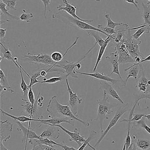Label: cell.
<instances>
[{
    "instance_id": "6da1fadb",
    "label": "cell",
    "mask_w": 150,
    "mask_h": 150,
    "mask_svg": "<svg viewBox=\"0 0 150 150\" xmlns=\"http://www.w3.org/2000/svg\"><path fill=\"white\" fill-rule=\"evenodd\" d=\"M47 111L50 114V117L67 118L77 121L85 127L90 126V122H85L80 120L73 113L68 105H63L60 104L57 100L56 95L53 96L50 99L47 107Z\"/></svg>"
},
{
    "instance_id": "7a4b0ae2",
    "label": "cell",
    "mask_w": 150,
    "mask_h": 150,
    "mask_svg": "<svg viewBox=\"0 0 150 150\" xmlns=\"http://www.w3.org/2000/svg\"><path fill=\"white\" fill-rule=\"evenodd\" d=\"M52 17L53 19H60L64 23L76 29H80L85 30L95 31L103 33L107 37L112 36L108 35L98 28L94 27L89 24L87 23L86 22H83L75 18L64 11H61L56 12L52 16Z\"/></svg>"
},
{
    "instance_id": "3957f363",
    "label": "cell",
    "mask_w": 150,
    "mask_h": 150,
    "mask_svg": "<svg viewBox=\"0 0 150 150\" xmlns=\"http://www.w3.org/2000/svg\"><path fill=\"white\" fill-rule=\"evenodd\" d=\"M97 102L98 105L97 115L96 119H92L90 122L99 121L100 130L102 134L104 131L103 127L104 120L109 119L108 115L113 113L112 109L115 107V106L109 102V97L105 91H103L102 99L99 100H97Z\"/></svg>"
},
{
    "instance_id": "277c9868",
    "label": "cell",
    "mask_w": 150,
    "mask_h": 150,
    "mask_svg": "<svg viewBox=\"0 0 150 150\" xmlns=\"http://www.w3.org/2000/svg\"><path fill=\"white\" fill-rule=\"evenodd\" d=\"M131 29H129L124 33L123 40L126 45L127 50L131 57L135 60L136 64H138L142 60L141 53L140 52L141 40H136L132 38L131 35Z\"/></svg>"
},
{
    "instance_id": "5b68a950",
    "label": "cell",
    "mask_w": 150,
    "mask_h": 150,
    "mask_svg": "<svg viewBox=\"0 0 150 150\" xmlns=\"http://www.w3.org/2000/svg\"><path fill=\"white\" fill-rule=\"evenodd\" d=\"M133 105H134V104H131V103H127L126 104H123V105H122L119 107V108H118L117 111H116L115 115H114L112 119L111 120L106 129L102 133L101 136L100 137L99 139L96 143V144L93 146L94 148H97L100 144V143L101 142L102 140L108 134L111 129L113 127L118 123L119 119L122 117V115L124 114L130 112L131 108L133 107Z\"/></svg>"
},
{
    "instance_id": "8992f818",
    "label": "cell",
    "mask_w": 150,
    "mask_h": 150,
    "mask_svg": "<svg viewBox=\"0 0 150 150\" xmlns=\"http://www.w3.org/2000/svg\"><path fill=\"white\" fill-rule=\"evenodd\" d=\"M23 61L36 64H41L46 66H51L46 70L48 73L52 71L53 68L55 67L57 63L52 60L51 56L48 54H32L28 51V54L24 55Z\"/></svg>"
},
{
    "instance_id": "52a82bcc",
    "label": "cell",
    "mask_w": 150,
    "mask_h": 150,
    "mask_svg": "<svg viewBox=\"0 0 150 150\" xmlns=\"http://www.w3.org/2000/svg\"><path fill=\"white\" fill-rule=\"evenodd\" d=\"M66 84L68 87V91L69 94V100L68 101V105L73 112V113L77 117H78L77 115V106L79 104H81L82 102V98L83 96L78 95L77 93L73 92V90L70 88L68 78L66 79Z\"/></svg>"
},
{
    "instance_id": "ba28073f",
    "label": "cell",
    "mask_w": 150,
    "mask_h": 150,
    "mask_svg": "<svg viewBox=\"0 0 150 150\" xmlns=\"http://www.w3.org/2000/svg\"><path fill=\"white\" fill-rule=\"evenodd\" d=\"M114 50L117 51L119 54L118 62L119 64L135 63V60L131 57L128 52L123 40L119 43L117 44Z\"/></svg>"
},
{
    "instance_id": "9c48e42d",
    "label": "cell",
    "mask_w": 150,
    "mask_h": 150,
    "mask_svg": "<svg viewBox=\"0 0 150 150\" xmlns=\"http://www.w3.org/2000/svg\"><path fill=\"white\" fill-rule=\"evenodd\" d=\"M51 126H55L60 128L62 130L65 132L68 135L70 138L68 140L70 142H75L78 144L79 147L82 146V144L86 141V139L85 138L84 136H82L80 134V131L77 128H75L74 132H70L68 129L63 127L60 124V125H51Z\"/></svg>"
},
{
    "instance_id": "30bf717a",
    "label": "cell",
    "mask_w": 150,
    "mask_h": 150,
    "mask_svg": "<svg viewBox=\"0 0 150 150\" xmlns=\"http://www.w3.org/2000/svg\"><path fill=\"white\" fill-rule=\"evenodd\" d=\"M76 62H71L64 61V64H57L55 67L60 68L63 69V74L66 75V77H70L73 78L77 79L78 78L77 73L76 65L77 64Z\"/></svg>"
},
{
    "instance_id": "8fae6325",
    "label": "cell",
    "mask_w": 150,
    "mask_h": 150,
    "mask_svg": "<svg viewBox=\"0 0 150 150\" xmlns=\"http://www.w3.org/2000/svg\"><path fill=\"white\" fill-rule=\"evenodd\" d=\"M63 2L65 4V6H63L62 5H58L57 7V9L58 11H64L66 12L69 14L70 16H72L73 17L78 20H81L83 22H89V23H92L93 22V20L92 19H89V20H86V19H83L79 17L76 14L77 7L74 5H72L70 3L69 1L68 0H63Z\"/></svg>"
},
{
    "instance_id": "7c38bea8",
    "label": "cell",
    "mask_w": 150,
    "mask_h": 150,
    "mask_svg": "<svg viewBox=\"0 0 150 150\" xmlns=\"http://www.w3.org/2000/svg\"><path fill=\"white\" fill-rule=\"evenodd\" d=\"M107 61L110 62L113 67V70L112 73L109 75V76H112L114 74H116L118 75L119 76L120 78L122 79L123 83H124V80L120 74L119 71V63L118 62L119 59V54L118 52L116 50H114V52L110 54L109 56H107L106 57Z\"/></svg>"
},
{
    "instance_id": "4fadbf2b",
    "label": "cell",
    "mask_w": 150,
    "mask_h": 150,
    "mask_svg": "<svg viewBox=\"0 0 150 150\" xmlns=\"http://www.w3.org/2000/svg\"><path fill=\"white\" fill-rule=\"evenodd\" d=\"M0 124V141L7 142L11 137V136L8 134L13 131V125L7 120L1 121Z\"/></svg>"
},
{
    "instance_id": "5bb4252c",
    "label": "cell",
    "mask_w": 150,
    "mask_h": 150,
    "mask_svg": "<svg viewBox=\"0 0 150 150\" xmlns=\"http://www.w3.org/2000/svg\"><path fill=\"white\" fill-rule=\"evenodd\" d=\"M17 124L19 127L20 131H22L23 133V138L22 139V143H27L28 140L31 139H40L41 137L38 135L32 129L30 128V127L27 128L25 127L23 125L21 124V122L18 121H16Z\"/></svg>"
},
{
    "instance_id": "9a60e30c",
    "label": "cell",
    "mask_w": 150,
    "mask_h": 150,
    "mask_svg": "<svg viewBox=\"0 0 150 150\" xmlns=\"http://www.w3.org/2000/svg\"><path fill=\"white\" fill-rule=\"evenodd\" d=\"M60 129L58 127L49 125L41 134L39 137L41 138H47L52 140H57L60 137Z\"/></svg>"
},
{
    "instance_id": "2e32d148",
    "label": "cell",
    "mask_w": 150,
    "mask_h": 150,
    "mask_svg": "<svg viewBox=\"0 0 150 150\" xmlns=\"http://www.w3.org/2000/svg\"><path fill=\"white\" fill-rule=\"evenodd\" d=\"M100 86L101 89H103V91H105L107 93L108 95L112 96L113 98L118 100L120 103L122 104H124V101L122 100L120 96L119 95L116 90L113 88L112 85L109 84V83L106 81H102L100 80Z\"/></svg>"
},
{
    "instance_id": "e0dca14e",
    "label": "cell",
    "mask_w": 150,
    "mask_h": 150,
    "mask_svg": "<svg viewBox=\"0 0 150 150\" xmlns=\"http://www.w3.org/2000/svg\"><path fill=\"white\" fill-rule=\"evenodd\" d=\"M77 74H79L80 75H85V76H90L92 77L95 78L97 79H99V80H102V81H106L107 82H110L112 83V85L114 86H118V84L121 82V81L119 80H116V79H113L109 77V76H106L104 74V73H99L98 72H95L93 73H82V72H77ZM119 87V86H118Z\"/></svg>"
},
{
    "instance_id": "ac0fdd59",
    "label": "cell",
    "mask_w": 150,
    "mask_h": 150,
    "mask_svg": "<svg viewBox=\"0 0 150 150\" xmlns=\"http://www.w3.org/2000/svg\"><path fill=\"white\" fill-rule=\"evenodd\" d=\"M74 120L72 119H69V118H60V117H52L49 119L47 120H40V122L41 123V125L40 126V127H41L42 124H45V125H60L61 123L65 122L68 124H70V125L73 126V121Z\"/></svg>"
},
{
    "instance_id": "d6986e66",
    "label": "cell",
    "mask_w": 150,
    "mask_h": 150,
    "mask_svg": "<svg viewBox=\"0 0 150 150\" xmlns=\"http://www.w3.org/2000/svg\"><path fill=\"white\" fill-rule=\"evenodd\" d=\"M22 100L26 102L25 105H22V107L24 110L26 114L28 115V117L32 118L38 115V109L39 107L37 105L35 101V104L31 103V102L26 100L22 98Z\"/></svg>"
},
{
    "instance_id": "ffe728a7",
    "label": "cell",
    "mask_w": 150,
    "mask_h": 150,
    "mask_svg": "<svg viewBox=\"0 0 150 150\" xmlns=\"http://www.w3.org/2000/svg\"><path fill=\"white\" fill-rule=\"evenodd\" d=\"M1 112L3 115L10 117L14 120L15 121H18L20 122H29V126L31 122H40V119H33V118H31L29 117L24 116V115L19 116H14V115L6 112L3 110L1 108Z\"/></svg>"
},
{
    "instance_id": "44dd1931",
    "label": "cell",
    "mask_w": 150,
    "mask_h": 150,
    "mask_svg": "<svg viewBox=\"0 0 150 150\" xmlns=\"http://www.w3.org/2000/svg\"><path fill=\"white\" fill-rule=\"evenodd\" d=\"M114 38L113 36L107 37V38L106 39V41L105 44L102 46L100 47L99 52L98 53V55L97 58V61H96V64H95L94 68H93V70H92V72L93 73L96 72L98 66L99 64L100 63V61H101V59H102V57H103V55H104V53H105V52L106 49L108 44L111 42L112 40H114Z\"/></svg>"
},
{
    "instance_id": "7402d4cb",
    "label": "cell",
    "mask_w": 150,
    "mask_h": 150,
    "mask_svg": "<svg viewBox=\"0 0 150 150\" xmlns=\"http://www.w3.org/2000/svg\"><path fill=\"white\" fill-rule=\"evenodd\" d=\"M125 71L128 72L127 78L124 81V87H126L128 81L130 77L134 78V79L137 80L138 75H139L140 72V65H135V66H131L125 69Z\"/></svg>"
},
{
    "instance_id": "603a6c76",
    "label": "cell",
    "mask_w": 150,
    "mask_h": 150,
    "mask_svg": "<svg viewBox=\"0 0 150 150\" xmlns=\"http://www.w3.org/2000/svg\"><path fill=\"white\" fill-rule=\"evenodd\" d=\"M79 39V37H77V38H76L75 40L74 41L73 44H72L70 47H69L68 49H67V50H66V52L64 53L63 55V54H62L60 52H53L51 55V58H52V60H53L55 62L57 63V64H58L59 62H60L62 61V60L63 59L64 56H65V55H66V54L68 53L69 51L71 48H72L73 47L75 46L76 45L77 43V40H78Z\"/></svg>"
},
{
    "instance_id": "cb8c5ba5",
    "label": "cell",
    "mask_w": 150,
    "mask_h": 150,
    "mask_svg": "<svg viewBox=\"0 0 150 150\" xmlns=\"http://www.w3.org/2000/svg\"><path fill=\"white\" fill-rule=\"evenodd\" d=\"M1 46L4 49L3 52V57L4 59H5L8 60H11L13 62V63L15 64V66L18 68V70L20 68V64L17 63V60L16 58H14V56L12 55V53L10 51L9 48L8 47H6L4 46L3 43L0 42Z\"/></svg>"
},
{
    "instance_id": "d4e9b609",
    "label": "cell",
    "mask_w": 150,
    "mask_h": 150,
    "mask_svg": "<svg viewBox=\"0 0 150 150\" xmlns=\"http://www.w3.org/2000/svg\"><path fill=\"white\" fill-rule=\"evenodd\" d=\"M132 140L136 145L137 148L142 150H148L150 148V140L148 139L138 138L136 139V137L133 136Z\"/></svg>"
},
{
    "instance_id": "484cf974",
    "label": "cell",
    "mask_w": 150,
    "mask_h": 150,
    "mask_svg": "<svg viewBox=\"0 0 150 150\" xmlns=\"http://www.w3.org/2000/svg\"><path fill=\"white\" fill-rule=\"evenodd\" d=\"M142 5L144 9L142 14V17L144 20L143 24L150 25V2H148L146 4L142 3Z\"/></svg>"
},
{
    "instance_id": "4316f807",
    "label": "cell",
    "mask_w": 150,
    "mask_h": 150,
    "mask_svg": "<svg viewBox=\"0 0 150 150\" xmlns=\"http://www.w3.org/2000/svg\"><path fill=\"white\" fill-rule=\"evenodd\" d=\"M150 32V25L143 24L141 27L132 35V38L136 40H140V38L144 33H149Z\"/></svg>"
},
{
    "instance_id": "83f0119b",
    "label": "cell",
    "mask_w": 150,
    "mask_h": 150,
    "mask_svg": "<svg viewBox=\"0 0 150 150\" xmlns=\"http://www.w3.org/2000/svg\"><path fill=\"white\" fill-rule=\"evenodd\" d=\"M105 16L107 20V27L113 29H115L117 26H124L127 28L129 27V24L127 23H115L110 18L109 13H106Z\"/></svg>"
},
{
    "instance_id": "f1b7e54d",
    "label": "cell",
    "mask_w": 150,
    "mask_h": 150,
    "mask_svg": "<svg viewBox=\"0 0 150 150\" xmlns=\"http://www.w3.org/2000/svg\"><path fill=\"white\" fill-rule=\"evenodd\" d=\"M23 67L20 65V68H19V73L21 77V83L20 84V87L23 93V97L24 98H26L27 96H28V92H29V89H30V86L27 85L24 79L23 76V73H22V68Z\"/></svg>"
},
{
    "instance_id": "f546056e",
    "label": "cell",
    "mask_w": 150,
    "mask_h": 150,
    "mask_svg": "<svg viewBox=\"0 0 150 150\" xmlns=\"http://www.w3.org/2000/svg\"><path fill=\"white\" fill-rule=\"evenodd\" d=\"M145 118L144 117L140 121L136 122H134L133 123H131V125H133V128L139 127L144 129L148 134H150V127L147 125L145 122Z\"/></svg>"
},
{
    "instance_id": "4dcf8cb0",
    "label": "cell",
    "mask_w": 150,
    "mask_h": 150,
    "mask_svg": "<svg viewBox=\"0 0 150 150\" xmlns=\"http://www.w3.org/2000/svg\"><path fill=\"white\" fill-rule=\"evenodd\" d=\"M97 32H98L95 31L90 30L87 32V33L89 36H91L95 39L96 40L95 43L98 44L100 47H101L105 44L106 40H104V39L102 38Z\"/></svg>"
},
{
    "instance_id": "1f68e13d",
    "label": "cell",
    "mask_w": 150,
    "mask_h": 150,
    "mask_svg": "<svg viewBox=\"0 0 150 150\" xmlns=\"http://www.w3.org/2000/svg\"><path fill=\"white\" fill-rule=\"evenodd\" d=\"M0 9H1V16L3 14L4 16H7L8 17L12 19L16 20H19V18L17 16L11 15L9 12V10L6 8V5L1 0L0 1Z\"/></svg>"
},
{
    "instance_id": "d6a6232c",
    "label": "cell",
    "mask_w": 150,
    "mask_h": 150,
    "mask_svg": "<svg viewBox=\"0 0 150 150\" xmlns=\"http://www.w3.org/2000/svg\"><path fill=\"white\" fill-rule=\"evenodd\" d=\"M97 132L94 130H92L91 131L90 134L89 135V137L86 139V141L82 144V146L79 147V149L77 150H84L87 146H88L90 144V142L92 140L94 139L95 138V136L97 134Z\"/></svg>"
},
{
    "instance_id": "836d02e7",
    "label": "cell",
    "mask_w": 150,
    "mask_h": 150,
    "mask_svg": "<svg viewBox=\"0 0 150 150\" xmlns=\"http://www.w3.org/2000/svg\"><path fill=\"white\" fill-rule=\"evenodd\" d=\"M144 115H145V114H144L134 113L132 119H131L130 120H129L128 119H123L122 120L120 121L119 122V123L126 122H127L128 123H131L132 122H134L138 121H140V120H141L144 117Z\"/></svg>"
},
{
    "instance_id": "e575fe53",
    "label": "cell",
    "mask_w": 150,
    "mask_h": 150,
    "mask_svg": "<svg viewBox=\"0 0 150 150\" xmlns=\"http://www.w3.org/2000/svg\"><path fill=\"white\" fill-rule=\"evenodd\" d=\"M98 28L102 30V31L105 32L108 35H111V36H112L114 34H116V33H118L122 31L119 30H115V29H112V28H109V27H107V26L104 27L103 25L100 24L98 25Z\"/></svg>"
},
{
    "instance_id": "d590c367",
    "label": "cell",
    "mask_w": 150,
    "mask_h": 150,
    "mask_svg": "<svg viewBox=\"0 0 150 150\" xmlns=\"http://www.w3.org/2000/svg\"><path fill=\"white\" fill-rule=\"evenodd\" d=\"M63 77L62 76L53 77L48 79L45 78L43 81H40V83L44 84H54L58 82H60L62 80Z\"/></svg>"
},
{
    "instance_id": "8d00e7d4",
    "label": "cell",
    "mask_w": 150,
    "mask_h": 150,
    "mask_svg": "<svg viewBox=\"0 0 150 150\" xmlns=\"http://www.w3.org/2000/svg\"><path fill=\"white\" fill-rule=\"evenodd\" d=\"M5 5L6 8L9 9L17 11V9L16 8L17 0H1Z\"/></svg>"
},
{
    "instance_id": "74e56055",
    "label": "cell",
    "mask_w": 150,
    "mask_h": 150,
    "mask_svg": "<svg viewBox=\"0 0 150 150\" xmlns=\"http://www.w3.org/2000/svg\"><path fill=\"white\" fill-rule=\"evenodd\" d=\"M136 93L134 94V96L136 98V99L140 100L142 99H145L150 100V86L149 87L148 91L144 93Z\"/></svg>"
},
{
    "instance_id": "f35d334b",
    "label": "cell",
    "mask_w": 150,
    "mask_h": 150,
    "mask_svg": "<svg viewBox=\"0 0 150 150\" xmlns=\"http://www.w3.org/2000/svg\"><path fill=\"white\" fill-rule=\"evenodd\" d=\"M40 78V71H38L34 73L31 76L30 78V83L29 86L32 87L35 84L40 83V81L38 80V79Z\"/></svg>"
},
{
    "instance_id": "ab89813d",
    "label": "cell",
    "mask_w": 150,
    "mask_h": 150,
    "mask_svg": "<svg viewBox=\"0 0 150 150\" xmlns=\"http://www.w3.org/2000/svg\"><path fill=\"white\" fill-rule=\"evenodd\" d=\"M33 16L34 15L33 13H23L19 17V20H21L22 22L31 23Z\"/></svg>"
},
{
    "instance_id": "60d3db41",
    "label": "cell",
    "mask_w": 150,
    "mask_h": 150,
    "mask_svg": "<svg viewBox=\"0 0 150 150\" xmlns=\"http://www.w3.org/2000/svg\"><path fill=\"white\" fill-rule=\"evenodd\" d=\"M0 84L6 87H11L7 79V77L1 69H0Z\"/></svg>"
},
{
    "instance_id": "b9f144b4",
    "label": "cell",
    "mask_w": 150,
    "mask_h": 150,
    "mask_svg": "<svg viewBox=\"0 0 150 150\" xmlns=\"http://www.w3.org/2000/svg\"><path fill=\"white\" fill-rule=\"evenodd\" d=\"M42 2L44 6V17L46 18V14L47 11H52V9L50 8V5L52 4L51 0H40Z\"/></svg>"
},
{
    "instance_id": "7bdbcfd3",
    "label": "cell",
    "mask_w": 150,
    "mask_h": 150,
    "mask_svg": "<svg viewBox=\"0 0 150 150\" xmlns=\"http://www.w3.org/2000/svg\"><path fill=\"white\" fill-rule=\"evenodd\" d=\"M28 100L32 104H35L36 100L35 99V97H34V93H33V91L31 86H30V89H29V92L28 93Z\"/></svg>"
},
{
    "instance_id": "ee69618b",
    "label": "cell",
    "mask_w": 150,
    "mask_h": 150,
    "mask_svg": "<svg viewBox=\"0 0 150 150\" xmlns=\"http://www.w3.org/2000/svg\"><path fill=\"white\" fill-rule=\"evenodd\" d=\"M6 91H10L11 93H14V90L11 89V87H6V86H3L0 84V95L1 97L3 94V92Z\"/></svg>"
},
{
    "instance_id": "f6af8a7d",
    "label": "cell",
    "mask_w": 150,
    "mask_h": 150,
    "mask_svg": "<svg viewBox=\"0 0 150 150\" xmlns=\"http://www.w3.org/2000/svg\"><path fill=\"white\" fill-rule=\"evenodd\" d=\"M57 146H60L63 150H77L74 147L67 146L63 142L61 143H57Z\"/></svg>"
},
{
    "instance_id": "bcb514c9",
    "label": "cell",
    "mask_w": 150,
    "mask_h": 150,
    "mask_svg": "<svg viewBox=\"0 0 150 150\" xmlns=\"http://www.w3.org/2000/svg\"><path fill=\"white\" fill-rule=\"evenodd\" d=\"M41 92L39 93L38 95V98L36 100V103L37 105L39 107H41L43 106V102L44 100V98L43 96H40Z\"/></svg>"
},
{
    "instance_id": "7dc6e473",
    "label": "cell",
    "mask_w": 150,
    "mask_h": 150,
    "mask_svg": "<svg viewBox=\"0 0 150 150\" xmlns=\"http://www.w3.org/2000/svg\"><path fill=\"white\" fill-rule=\"evenodd\" d=\"M41 147H42V150H63V149H62L56 148L55 146L52 147V146L43 145V144H41Z\"/></svg>"
},
{
    "instance_id": "c3c4849f",
    "label": "cell",
    "mask_w": 150,
    "mask_h": 150,
    "mask_svg": "<svg viewBox=\"0 0 150 150\" xmlns=\"http://www.w3.org/2000/svg\"><path fill=\"white\" fill-rule=\"evenodd\" d=\"M6 30H7L6 29L0 28V40H1V42H2V40H4V39L5 38Z\"/></svg>"
},
{
    "instance_id": "681fc988",
    "label": "cell",
    "mask_w": 150,
    "mask_h": 150,
    "mask_svg": "<svg viewBox=\"0 0 150 150\" xmlns=\"http://www.w3.org/2000/svg\"><path fill=\"white\" fill-rule=\"evenodd\" d=\"M124 1L127 2L129 4H134V6H135L136 8L137 9V10L138 11H140V9L139 8V7L138 6V4L136 2L135 0H124Z\"/></svg>"
},
{
    "instance_id": "f907efd6",
    "label": "cell",
    "mask_w": 150,
    "mask_h": 150,
    "mask_svg": "<svg viewBox=\"0 0 150 150\" xmlns=\"http://www.w3.org/2000/svg\"><path fill=\"white\" fill-rule=\"evenodd\" d=\"M147 61H150V54L149 55V56H147L146 58H145V59H143L138 64H136V63H134V65H132V66H135V65H139V64H141V63H143V62H145Z\"/></svg>"
},
{
    "instance_id": "816d5d0a",
    "label": "cell",
    "mask_w": 150,
    "mask_h": 150,
    "mask_svg": "<svg viewBox=\"0 0 150 150\" xmlns=\"http://www.w3.org/2000/svg\"><path fill=\"white\" fill-rule=\"evenodd\" d=\"M40 71V78L42 77L45 76L48 73L47 71H45L44 70H41Z\"/></svg>"
},
{
    "instance_id": "f5cc1de1",
    "label": "cell",
    "mask_w": 150,
    "mask_h": 150,
    "mask_svg": "<svg viewBox=\"0 0 150 150\" xmlns=\"http://www.w3.org/2000/svg\"><path fill=\"white\" fill-rule=\"evenodd\" d=\"M0 150H9L7 149L3 144V142L0 141Z\"/></svg>"
},
{
    "instance_id": "db71d44e",
    "label": "cell",
    "mask_w": 150,
    "mask_h": 150,
    "mask_svg": "<svg viewBox=\"0 0 150 150\" xmlns=\"http://www.w3.org/2000/svg\"><path fill=\"white\" fill-rule=\"evenodd\" d=\"M31 150H42L41 144L37 145V146H33V147L32 149Z\"/></svg>"
},
{
    "instance_id": "11a10c76",
    "label": "cell",
    "mask_w": 150,
    "mask_h": 150,
    "mask_svg": "<svg viewBox=\"0 0 150 150\" xmlns=\"http://www.w3.org/2000/svg\"><path fill=\"white\" fill-rule=\"evenodd\" d=\"M144 117H145L146 119H147V120L150 121V114L145 115H144Z\"/></svg>"
},
{
    "instance_id": "9f6ffc18",
    "label": "cell",
    "mask_w": 150,
    "mask_h": 150,
    "mask_svg": "<svg viewBox=\"0 0 150 150\" xmlns=\"http://www.w3.org/2000/svg\"><path fill=\"white\" fill-rule=\"evenodd\" d=\"M137 150V147H136V145L134 143V146H133V150Z\"/></svg>"
},
{
    "instance_id": "6f0895ef",
    "label": "cell",
    "mask_w": 150,
    "mask_h": 150,
    "mask_svg": "<svg viewBox=\"0 0 150 150\" xmlns=\"http://www.w3.org/2000/svg\"><path fill=\"white\" fill-rule=\"evenodd\" d=\"M122 150H126V145L125 143H124V145H123V148H122Z\"/></svg>"
},
{
    "instance_id": "680465c9",
    "label": "cell",
    "mask_w": 150,
    "mask_h": 150,
    "mask_svg": "<svg viewBox=\"0 0 150 150\" xmlns=\"http://www.w3.org/2000/svg\"><path fill=\"white\" fill-rule=\"evenodd\" d=\"M9 22V20H4V21L3 22V23H4V22ZM2 24V20H1V25Z\"/></svg>"
},
{
    "instance_id": "91938a15",
    "label": "cell",
    "mask_w": 150,
    "mask_h": 150,
    "mask_svg": "<svg viewBox=\"0 0 150 150\" xmlns=\"http://www.w3.org/2000/svg\"><path fill=\"white\" fill-rule=\"evenodd\" d=\"M95 1H96L99 2L101 1V0H95Z\"/></svg>"
},
{
    "instance_id": "94428289",
    "label": "cell",
    "mask_w": 150,
    "mask_h": 150,
    "mask_svg": "<svg viewBox=\"0 0 150 150\" xmlns=\"http://www.w3.org/2000/svg\"><path fill=\"white\" fill-rule=\"evenodd\" d=\"M136 1V2L137 3V4H138V2L137 1H138V0H135ZM148 1H149V2H150V0H148Z\"/></svg>"
},
{
    "instance_id": "6125c7cd",
    "label": "cell",
    "mask_w": 150,
    "mask_h": 150,
    "mask_svg": "<svg viewBox=\"0 0 150 150\" xmlns=\"http://www.w3.org/2000/svg\"><path fill=\"white\" fill-rule=\"evenodd\" d=\"M17 1H18V0H17Z\"/></svg>"
},
{
    "instance_id": "be15d7a7",
    "label": "cell",
    "mask_w": 150,
    "mask_h": 150,
    "mask_svg": "<svg viewBox=\"0 0 150 150\" xmlns=\"http://www.w3.org/2000/svg\"></svg>"
}]
</instances>
